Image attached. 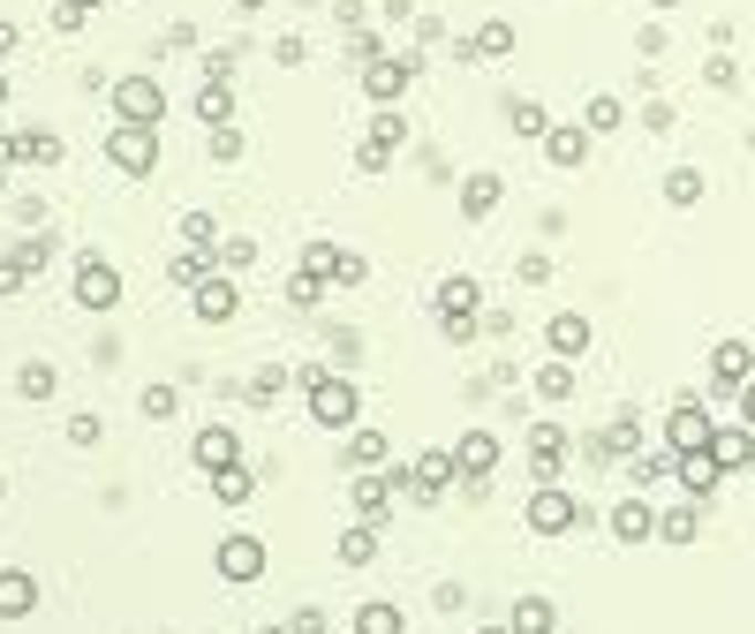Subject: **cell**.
<instances>
[{"instance_id":"cell-1","label":"cell","mask_w":755,"mask_h":634,"mask_svg":"<svg viewBox=\"0 0 755 634\" xmlns=\"http://www.w3.org/2000/svg\"><path fill=\"white\" fill-rule=\"evenodd\" d=\"M294 378H302V393H310V423H318V430H355V416H363L355 378H340V371H325V363H302Z\"/></svg>"},{"instance_id":"cell-2","label":"cell","mask_w":755,"mask_h":634,"mask_svg":"<svg viewBox=\"0 0 755 634\" xmlns=\"http://www.w3.org/2000/svg\"><path fill=\"white\" fill-rule=\"evenodd\" d=\"M106 159H114L122 174H152V167H159V128L114 122V128H106Z\"/></svg>"},{"instance_id":"cell-3","label":"cell","mask_w":755,"mask_h":634,"mask_svg":"<svg viewBox=\"0 0 755 634\" xmlns=\"http://www.w3.org/2000/svg\"><path fill=\"white\" fill-rule=\"evenodd\" d=\"M114 122L159 128L167 122V84H159V76H122V84H114Z\"/></svg>"},{"instance_id":"cell-4","label":"cell","mask_w":755,"mask_h":634,"mask_svg":"<svg viewBox=\"0 0 755 634\" xmlns=\"http://www.w3.org/2000/svg\"><path fill=\"white\" fill-rule=\"evenodd\" d=\"M408 84H416V53H377V61H363V98H377V106H401Z\"/></svg>"},{"instance_id":"cell-5","label":"cell","mask_w":755,"mask_h":634,"mask_svg":"<svg viewBox=\"0 0 755 634\" xmlns=\"http://www.w3.org/2000/svg\"><path fill=\"white\" fill-rule=\"evenodd\" d=\"M711 430H717V416L687 393V401H672V416H665V446L672 454H703L711 446Z\"/></svg>"},{"instance_id":"cell-6","label":"cell","mask_w":755,"mask_h":634,"mask_svg":"<svg viewBox=\"0 0 755 634\" xmlns=\"http://www.w3.org/2000/svg\"><path fill=\"white\" fill-rule=\"evenodd\" d=\"M575 521H582V499H575V491H559V484H537V491H529V529H537V537H567Z\"/></svg>"},{"instance_id":"cell-7","label":"cell","mask_w":755,"mask_h":634,"mask_svg":"<svg viewBox=\"0 0 755 634\" xmlns=\"http://www.w3.org/2000/svg\"><path fill=\"white\" fill-rule=\"evenodd\" d=\"M401 144H408V122H401L393 106H377V122L363 128V144H355V167H363V174H377L385 159H393V152H401Z\"/></svg>"},{"instance_id":"cell-8","label":"cell","mask_w":755,"mask_h":634,"mask_svg":"<svg viewBox=\"0 0 755 634\" xmlns=\"http://www.w3.org/2000/svg\"><path fill=\"white\" fill-rule=\"evenodd\" d=\"M76 302H84V310H114V302H122V272H114L99 250L76 257Z\"/></svg>"},{"instance_id":"cell-9","label":"cell","mask_w":755,"mask_h":634,"mask_svg":"<svg viewBox=\"0 0 755 634\" xmlns=\"http://www.w3.org/2000/svg\"><path fill=\"white\" fill-rule=\"evenodd\" d=\"M302 272H310V280H340V288H355L371 264H363L355 250H340V242H310V250H302Z\"/></svg>"},{"instance_id":"cell-10","label":"cell","mask_w":755,"mask_h":634,"mask_svg":"<svg viewBox=\"0 0 755 634\" xmlns=\"http://www.w3.org/2000/svg\"><path fill=\"white\" fill-rule=\"evenodd\" d=\"M0 159H8V167H15V159H23V167H53V159H61V136H53V128H0Z\"/></svg>"},{"instance_id":"cell-11","label":"cell","mask_w":755,"mask_h":634,"mask_svg":"<svg viewBox=\"0 0 755 634\" xmlns=\"http://www.w3.org/2000/svg\"><path fill=\"white\" fill-rule=\"evenodd\" d=\"M189 302H197V325H235L242 288H235L227 272H211V280H197V288H189Z\"/></svg>"},{"instance_id":"cell-12","label":"cell","mask_w":755,"mask_h":634,"mask_svg":"<svg viewBox=\"0 0 755 634\" xmlns=\"http://www.w3.org/2000/svg\"><path fill=\"white\" fill-rule=\"evenodd\" d=\"M748 378H755V347L748 340H717L711 347V385L717 393H741Z\"/></svg>"},{"instance_id":"cell-13","label":"cell","mask_w":755,"mask_h":634,"mask_svg":"<svg viewBox=\"0 0 755 634\" xmlns=\"http://www.w3.org/2000/svg\"><path fill=\"white\" fill-rule=\"evenodd\" d=\"M672 476H680V491H687L695 507H711V499H717V484H725V468H717L711 446H703V454H680V468H672Z\"/></svg>"},{"instance_id":"cell-14","label":"cell","mask_w":755,"mask_h":634,"mask_svg":"<svg viewBox=\"0 0 755 634\" xmlns=\"http://www.w3.org/2000/svg\"><path fill=\"white\" fill-rule=\"evenodd\" d=\"M454 468H462V484H492V468H499V438H492V430H468L462 446H454Z\"/></svg>"},{"instance_id":"cell-15","label":"cell","mask_w":755,"mask_h":634,"mask_svg":"<svg viewBox=\"0 0 755 634\" xmlns=\"http://www.w3.org/2000/svg\"><path fill=\"white\" fill-rule=\"evenodd\" d=\"M348 491H355V513H363L371 529L385 521V513H393V476H385V468H363V476H355Z\"/></svg>"},{"instance_id":"cell-16","label":"cell","mask_w":755,"mask_h":634,"mask_svg":"<svg viewBox=\"0 0 755 634\" xmlns=\"http://www.w3.org/2000/svg\"><path fill=\"white\" fill-rule=\"evenodd\" d=\"M242 461V430H227V423H211V430H197V468H235Z\"/></svg>"},{"instance_id":"cell-17","label":"cell","mask_w":755,"mask_h":634,"mask_svg":"<svg viewBox=\"0 0 755 634\" xmlns=\"http://www.w3.org/2000/svg\"><path fill=\"white\" fill-rule=\"evenodd\" d=\"M219 574H227V582H257V574H265V544H257V537H227V544H219Z\"/></svg>"},{"instance_id":"cell-18","label":"cell","mask_w":755,"mask_h":634,"mask_svg":"<svg viewBox=\"0 0 755 634\" xmlns=\"http://www.w3.org/2000/svg\"><path fill=\"white\" fill-rule=\"evenodd\" d=\"M612 537H620V544H650V537H658L650 499H620V507H612Z\"/></svg>"},{"instance_id":"cell-19","label":"cell","mask_w":755,"mask_h":634,"mask_svg":"<svg viewBox=\"0 0 755 634\" xmlns=\"http://www.w3.org/2000/svg\"><path fill=\"white\" fill-rule=\"evenodd\" d=\"M711 454H717V468H748L755 461V430H748V423H717Z\"/></svg>"},{"instance_id":"cell-20","label":"cell","mask_w":755,"mask_h":634,"mask_svg":"<svg viewBox=\"0 0 755 634\" xmlns=\"http://www.w3.org/2000/svg\"><path fill=\"white\" fill-rule=\"evenodd\" d=\"M559 454H567V430H559V423H537V430H529V468H537V484L559 476Z\"/></svg>"},{"instance_id":"cell-21","label":"cell","mask_w":755,"mask_h":634,"mask_svg":"<svg viewBox=\"0 0 755 634\" xmlns=\"http://www.w3.org/2000/svg\"><path fill=\"white\" fill-rule=\"evenodd\" d=\"M31 612H39V582L23 567H8L0 574V620H31Z\"/></svg>"},{"instance_id":"cell-22","label":"cell","mask_w":755,"mask_h":634,"mask_svg":"<svg viewBox=\"0 0 755 634\" xmlns=\"http://www.w3.org/2000/svg\"><path fill=\"white\" fill-rule=\"evenodd\" d=\"M499 197H506L499 174H468V181H462V219H492V211H499Z\"/></svg>"},{"instance_id":"cell-23","label":"cell","mask_w":755,"mask_h":634,"mask_svg":"<svg viewBox=\"0 0 755 634\" xmlns=\"http://www.w3.org/2000/svg\"><path fill=\"white\" fill-rule=\"evenodd\" d=\"M545 340H551V355H582L589 347V310H559L545 325Z\"/></svg>"},{"instance_id":"cell-24","label":"cell","mask_w":755,"mask_h":634,"mask_svg":"<svg viewBox=\"0 0 755 634\" xmlns=\"http://www.w3.org/2000/svg\"><path fill=\"white\" fill-rule=\"evenodd\" d=\"M454 53H462V61H506V53H514V23H484V31L462 39Z\"/></svg>"},{"instance_id":"cell-25","label":"cell","mask_w":755,"mask_h":634,"mask_svg":"<svg viewBox=\"0 0 755 634\" xmlns=\"http://www.w3.org/2000/svg\"><path fill=\"white\" fill-rule=\"evenodd\" d=\"M506 128H514L521 144H545V136H551V114L537 106V98H506Z\"/></svg>"},{"instance_id":"cell-26","label":"cell","mask_w":755,"mask_h":634,"mask_svg":"<svg viewBox=\"0 0 755 634\" xmlns=\"http://www.w3.org/2000/svg\"><path fill=\"white\" fill-rule=\"evenodd\" d=\"M355 634H408V612L385 604V596H371V604H355Z\"/></svg>"},{"instance_id":"cell-27","label":"cell","mask_w":755,"mask_h":634,"mask_svg":"<svg viewBox=\"0 0 755 634\" xmlns=\"http://www.w3.org/2000/svg\"><path fill=\"white\" fill-rule=\"evenodd\" d=\"M545 159H551V167H582V159H589V128H559V122H551Z\"/></svg>"},{"instance_id":"cell-28","label":"cell","mask_w":755,"mask_h":634,"mask_svg":"<svg viewBox=\"0 0 755 634\" xmlns=\"http://www.w3.org/2000/svg\"><path fill=\"white\" fill-rule=\"evenodd\" d=\"M438 310H446V318H476V310H484V288L454 272V280H438Z\"/></svg>"},{"instance_id":"cell-29","label":"cell","mask_w":755,"mask_h":634,"mask_svg":"<svg viewBox=\"0 0 755 634\" xmlns=\"http://www.w3.org/2000/svg\"><path fill=\"white\" fill-rule=\"evenodd\" d=\"M211 499H219V507H250V499H257L250 468H242V461H235V468H219V476H211Z\"/></svg>"},{"instance_id":"cell-30","label":"cell","mask_w":755,"mask_h":634,"mask_svg":"<svg viewBox=\"0 0 755 634\" xmlns=\"http://www.w3.org/2000/svg\"><path fill=\"white\" fill-rule=\"evenodd\" d=\"M53 393H61V371L53 363H23L15 371V401H53Z\"/></svg>"},{"instance_id":"cell-31","label":"cell","mask_w":755,"mask_h":634,"mask_svg":"<svg viewBox=\"0 0 755 634\" xmlns=\"http://www.w3.org/2000/svg\"><path fill=\"white\" fill-rule=\"evenodd\" d=\"M371 559H377V529H371V521L340 529V567H371Z\"/></svg>"},{"instance_id":"cell-32","label":"cell","mask_w":755,"mask_h":634,"mask_svg":"<svg viewBox=\"0 0 755 634\" xmlns=\"http://www.w3.org/2000/svg\"><path fill=\"white\" fill-rule=\"evenodd\" d=\"M551 620H559V612H551V596H521L506 627H514V634H551Z\"/></svg>"},{"instance_id":"cell-33","label":"cell","mask_w":755,"mask_h":634,"mask_svg":"<svg viewBox=\"0 0 755 634\" xmlns=\"http://www.w3.org/2000/svg\"><path fill=\"white\" fill-rule=\"evenodd\" d=\"M197 122H205V128H227V122H235V91H227V84H205V91H197Z\"/></svg>"},{"instance_id":"cell-34","label":"cell","mask_w":755,"mask_h":634,"mask_svg":"<svg viewBox=\"0 0 755 634\" xmlns=\"http://www.w3.org/2000/svg\"><path fill=\"white\" fill-rule=\"evenodd\" d=\"M211 264H219V250H182L167 264V280H182V288H197V280H211Z\"/></svg>"},{"instance_id":"cell-35","label":"cell","mask_w":755,"mask_h":634,"mask_svg":"<svg viewBox=\"0 0 755 634\" xmlns=\"http://www.w3.org/2000/svg\"><path fill=\"white\" fill-rule=\"evenodd\" d=\"M695 529H703V513H695V499H687V507H672L665 521H658V537H665V544H695Z\"/></svg>"},{"instance_id":"cell-36","label":"cell","mask_w":755,"mask_h":634,"mask_svg":"<svg viewBox=\"0 0 755 634\" xmlns=\"http://www.w3.org/2000/svg\"><path fill=\"white\" fill-rule=\"evenodd\" d=\"M537 393H545V401H567V393H575V363H567V355H551L545 371H537Z\"/></svg>"},{"instance_id":"cell-37","label":"cell","mask_w":755,"mask_h":634,"mask_svg":"<svg viewBox=\"0 0 755 634\" xmlns=\"http://www.w3.org/2000/svg\"><path fill=\"white\" fill-rule=\"evenodd\" d=\"M8 257H15V264H23V272L39 280L45 264H53V235H23V242H15V250H8Z\"/></svg>"},{"instance_id":"cell-38","label":"cell","mask_w":755,"mask_h":634,"mask_svg":"<svg viewBox=\"0 0 755 634\" xmlns=\"http://www.w3.org/2000/svg\"><path fill=\"white\" fill-rule=\"evenodd\" d=\"M665 205H703V174H695V167H672L665 174Z\"/></svg>"},{"instance_id":"cell-39","label":"cell","mask_w":755,"mask_h":634,"mask_svg":"<svg viewBox=\"0 0 755 634\" xmlns=\"http://www.w3.org/2000/svg\"><path fill=\"white\" fill-rule=\"evenodd\" d=\"M280 393H288V371H257V378L242 385V401H250V408H272Z\"/></svg>"},{"instance_id":"cell-40","label":"cell","mask_w":755,"mask_h":634,"mask_svg":"<svg viewBox=\"0 0 755 634\" xmlns=\"http://www.w3.org/2000/svg\"><path fill=\"white\" fill-rule=\"evenodd\" d=\"M348 461L355 468H385V438H377V430H348Z\"/></svg>"},{"instance_id":"cell-41","label":"cell","mask_w":755,"mask_h":634,"mask_svg":"<svg viewBox=\"0 0 755 634\" xmlns=\"http://www.w3.org/2000/svg\"><path fill=\"white\" fill-rule=\"evenodd\" d=\"M182 242H189V250H219V227H211V211H189V219H182Z\"/></svg>"},{"instance_id":"cell-42","label":"cell","mask_w":755,"mask_h":634,"mask_svg":"<svg viewBox=\"0 0 755 634\" xmlns=\"http://www.w3.org/2000/svg\"><path fill=\"white\" fill-rule=\"evenodd\" d=\"M582 128H589V136H597V128H620V98H612V91H597V98H589V114H582Z\"/></svg>"},{"instance_id":"cell-43","label":"cell","mask_w":755,"mask_h":634,"mask_svg":"<svg viewBox=\"0 0 755 634\" xmlns=\"http://www.w3.org/2000/svg\"><path fill=\"white\" fill-rule=\"evenodd\" d=\"M174 408H182V393H174V385H144V416H152V423H167Z\"/></svg>"},{"instance_id":"cell-44","label":"cell","mask_w":755,"mask_h":634,"mask_svg":"<svg viewBox=\"0 0 755 634\" xmlns=\"http://www.w3.org/2000/svg\"><path fill=\"white\" fill-rule=\"evenodd\" d=\"M250 257H257V242H250V235H227V242H219V272H242Z\"/></svg>"},{"instance_id":"cell-45","label":"cell","mask_w":755,"mask_h":634,"mask_svg":"<svg viewBox=\"0 0 755 634\" xmlns=\"http://www.w3.org/2000/svg\"><path fill=\"white\" fill-rule=\"evenodd\" d=\"M514 272H521V288H545V280H551V257H545V250H521V264H514Z\"/></svg>"},{"instance_id":"cell-46","label":"cell","mask_w":755,"mask_h":634,"mask_svg":"<svg viewBox=\"0 0 755 634\" xmlns=\"http://www.w3.org/2000/svg\"><path fill=\"white\" fill-rule=\"evenodd\" d=\"M211 159H242V128H235V122L211 128Z\"/></svg>"},{"instance_id":"cell-47","label":"cell","mask_w":755,"mask_h":634,"mask_svg":"<svg viewBox=\"0 0 755 634\" xmlns=\"http://www.w3.org/2000/svg\"><path fill=\"white\" fill-rule=\"evenodd\" d=\"M318 288H325V280H310V272H294V280H288V302H294V310H310V302H318Z\"/></svg>"},{"instance_id":"cell-48","label":"cell","mask_w":755,"mask_h":634,"mask_svg":"<svg viewBox=\"0 0 755 634\" xmlns=\"http://www.w3.org/2000/svg\"><path fill=\"white\" fill-rule=\"evenodd\" d=\"M438 333H446L454 347H462V340H476V333H484V318H438Z\"/></svg>"},{"instance_id":"cell-49","label":"cell","mask_w":755,"mask_h":634,"mask_svg":"<svg viewBox=\"0 0 755 634\" xmlns=\"http://www.w3.org/2000/svg\"><path fill=\"white\" fill-rule=\"evenodd\" d=\"M69 438H76V446H99V438H106V423H99V416H69Z\"/></svg>"},{"instance_id":"cell-50","label":"cell","mask_w":755,"mask_h":634,"mask_svg":"<svg viewBox=\"0 0 755 634\" xmlns=\"http://www.w3.org/2000/svg\"><path fill=\"white\" fill-rule=\"evenodd\" d=\"M84 15H91L84 0H61V8H53V31H84Z\"/></svg>"},{"instance_id":"cell-51","label":"cell","mask_w":755,"mask_h":634,"mask_svg":"<svg viewBox=\"0 0 755 634\" xmlns=\"http://www.w3.org/2000/svg\"><path fill=\"white\" fill-rule=\"evenodd\" d=\"M235 76V53H205V84H227Z\"/></svg>"},{"instance_id":"cell-52","label":"cell","mask_w":755,"mask_h":634,"mask_svg":"<svg viewBox=\"0 0 755 634\" xmlns=\"http://www.w3.org/2000/svg\"><path fill=\"white\" fill-rule=\"evenodd\" d=\"M23 280H31V272H23V264H15V257H0V295H15V288H23Z\"/></svg>"},{"instance_id":"cell-53","label":"cell","mask_w":755,"mask_h":634,"mask_svg":"<svg viewBox=\"0 0 755 634\" xmlns=\"http://www.w3.org/2000/svg\"><path fill=\"white\" fill-rule=\"evenodd\" d=\"M302 53H310V45L294 39V31H288V39H280V45H272V61H280V69H294V61H302Z\"/></svg>"},{"instance_id":"cell-54","label":"cell","mask_w":755,"mask_h":634,"mask_svg":"<svg viewBox=\"0 0 755 634\" xmlns=\"http://www.w3.org/2000/svg\"><path fill=\"white\" fill-rule=\"evenodd\" d=\"M741 423H748V430H755V378L741 385Z\"/></svg>"},{"instance_id":"cell-55","label":"cell","mask_w":755,"mask_h":634,"mask_svg":"<svg viewBox=\"0 0 755 634\" xmlns=\"http://www.w3.org/2000/svg\"><path fill=\"white\" fill-rule=\"evenodd\" d=\"M257 8H265V0H235V15H257Z\"/></svg>"},{"instance_id":"cell-56","label":"cell","mask_w":755,"mask_h":634,"mask_svg":"<svg viewBox=\"0 0 755 634\" xmlns=\"http://www.w3.org/2000/svg\"><path fill=\"white\" fill-rule=\"evenodd\" d=\"M0 189H8V159H0Z\"/></svg>"},{"instance_id":"cell-57","label":"cell","mask_w":755,"mask_h":634,"mask_svg":"<svg viewBox=\"0 0 755 634\" xmlns=\"http://www.w3.org/2000/svg\"><path fill=\"white\" fill-rule=\"evenodd\" d=\"M650 8H680V0H650Z\"/></svg>"},{"instance_id":"cell-58","label":"cell","mask_w":755,"mask_h":634,"mask_svg":"<svg viewBox=\"0 0 755 634\" xmlns=\"http://www.w3.org/2000/svg\"><path fill=\"white\" fill-rule=\"evenodd\" d=\"M0 106H8V76H0Z\"/></svg>"},{"instance_id":"cell-59","label":"cell","mask_w":755,"mask_h":634,"mask_svg":"<svg viewBox=\"0 0 755 634\" xmlns=\"http://www.w3.org/2000/svg\"><path fill=\"white\" fill-rule=\"evenodd\" d=\"M484 634H514V627H484Z\"/></svg>"},{"instance_id":"cell-60","label":"cell","mask_w":755,"mask_h":634,"mask_svg":"<svg viewBox=\"0 0 755 634\" xmlns=\"http://www.w3.org/2000/svg\"><path fill=\"white\" fill-rule=\"evenodd\" d=\"M84 8H106V0H84Z\"/></svg>"},{"instance_id":"cell-61","label":"cell","mask_w":755,"mask_h":634,"mask_svg":"<svg viewBox=\"0 0 755 634\" xmlns=\"http://www.w3.org/2000/svg\"><path fill=\"white\" fill-rule=\"evenodd\" d=\"M748 468H755V461H748Z\"/></svg>"}]
</instances>
